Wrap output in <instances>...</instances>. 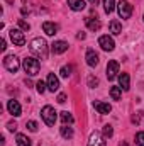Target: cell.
Segmentation results:
<instances>
[{
    "label": "cell",
    "mask_w": 144,
    "mask_h": 146,
    "mask_svg": "<svg viewBox=\"0 0 144 146\" xmlns=\"http://www.w3.org/2000/svg\"><path fill=\"white\" fill-rule=\"evenodd\" d=\"M108 27H110V33H112V34H120V33H122V26H120L119 21H110Z\"/></svg>",
    "instance_id": "obj_19"
},
{
    "label": "cell",
    "mask_w": 144,
    "mask_h": 146,
    "mask_svg": "<svg viewBox=\"0 0 144 146\" xmlns=\"http://www.w3.org/2000/svg\"><path fill=\"white\" fill-rule=\"evenodd\" d=\"M68 5H70L71 10H76V12H80V10H83L87 7L83 0H68Z\"/></svg>",
    "instance_id": "obj_18"
},
{
    "label": "cell",
    "mask_w": 144,
    "mask_h": 146,
    "mask_svg": "<svg viewBox=\"0 0 144 146\" xmlns=\"http://www.w3.org/2000/svg\"><path fill=\"white\" fill-rule=\"evenodd\" d=\"M48 88H49L51 92H56V90L59 88V80L56 78L54 73H49V75H48Z\"/></svg>",
    "instance_id": "obj_12"
},
{
    "label": "cell",
    "mask_w": 144,
    "mask_h": 146,
    "mask_svg": "<svg viewBox=\"0 0 144 146\" xmlns=\"http://www.w3.org/2000/svg\"><path fill=\"white\" fill-rule=\"evenodd\" d=\"M88 146H107L104 138L98 134V133H92L90 134V139H88Z\"/></svg>",
    "instance_id": "obj_10"
},
{
    "label": "cell",
    "mask_w": 144,
    "mask_h": 146,
    "mask_svg": "<svg viewBox=\"0 0 144 146\" xmlns=\"http://www.w3.org/2000/svg\"><path fill=\"white\" fill-rule=\"evenodd\" d=\"M85 24H87V27L90 29V31H98L100 29V21L98 19H93V17H87L85 19Z\"/></svg>",
    "instance_id": "obj_14"
},
{
    "label": "cell",
    "mask_w": 144,
    "mask_h": 146,
    "mask_svg": "<svg viewBox=\"0 0 144 146\" xmlns=\"http://www.w3.org/2000/svg\"><path fill=\"white\" fill-rule=\"evenodd\" d=\"M136 143H137V146H144V133L143 131L136 134Z\"/></svg>",
    "instance_id": "obj_26"
},
{
    "label": "cell",
    "mask_w": 144,
    "mask_h": 146,
    "mask_svg": "<svg viewBox=\"0 0 144 146\" xmlns=\"http://www.w3.org/2000/svg\"><path fill=\"white\" fill-rule=\"evenodd\" d=\"M88 2H90V3H97L98 0H88Z\"/></svg>",
    "instance_id": "obj_38"
},
{
    "label": "cell",
    "mask_w": 144,
    "mask_h": 146,
    "mask_svg": "<svg viewBox=\"0 0 144 146\" xmlns=\"http://www.w3.org/2000/svg\"><path fill=\"white\" fill-rule=\"evenodd\" d=\"M117 9H119V15L122 19H129L132 15V5L127 2V0H120L117 3Z\"/></svg>",
    "instance_id": "obj_5"
},
{
    "label": "cell",
    "mask_w": 144,
    "mask_h": 146,
    "mask_svg": "<svg viewBox=\"0 0 144 146\" xmlns=\"http://www.w3.org/2000/svg\"><path fill=\"white\" fill-rule=\"evenodd\" d=\"M10 39L15 46H24L26 44V37L22 34V31H19V29H10Z\"/></svg>",
    "instance_id": "obj_6"
},
{
    "label": "cell",
    "mask_w": 144,
    "mask_h": 146,
    "mask_svg": "<svg viewBox=\"0 0 144 146\" xmlns=\"http://www.w3.org/2000/svg\"><path fill=\"white\" fill-rule=\"evenodd\" d=\"M61 121L65 122V124H73V115L70 114V112H61Z\"/></svg>",
    "instance_id": "obj_24"
},
{
    "label": "cell",
    "mask_w": 144,
    "mask_h": 146,
    "mask_svg": "<svg viewBox=\"0 0 144 146\" xmlns=\"http://www.w3.org/2000/svg\"><path fill=\"white\" fill-rule=\"evenodd\" d=\"M88 85H90V87H95V85H98V80L93 78V76H90V78H88Z\"/></svg>",
    "instance_id": "obj_31"
},
{
    "label": "cell",
    "mask_w": 144,
    "mask_h": 146,
    "mask_svg": "<svg viewBox=\"0 0 144 146\" xmlns=\"http://www.w3.org/2000/svg\"><path fill=\"white\" fill-rule=\"evenodd\" d=\"M58 102H59V104H65V102H66V95H65V94H59V95H58Z\"/></svg>",
    "instance_id": "obj_33"
},
{
    "label": "cell",
    "mask_w": 144,
    "mask_h": 146,
    "mask_svg": "<svg viewBox=\"0 0 144 146\" xmlns=\"http://www.w3.org/2000/svg\"><path fill=\"white\" fill-rule=\"evenodd\" d=\"M117 73H119V63H117L115 60L108 61V65H107V78L108 80H114V78L117 76Z\"/></svg>",
    "instance_id": "obj_8"
},
{
    "label": "cell",
    "mask_w": 144,
    "mask_h": 146,
    "mask_svg": "<svg viewBox=\"0 0 144 146\" xmlns=\"http://www.w3.org/2000/svg\"><path fill=\"white\" fill-rule=\"evenodd\" d=\"M68 49V42H65V41H54L53 44H51V51L54 53V54H61V53H65Z\"/></svg>",
    "instance_id": "obj_9"
},
{
    "label": "cell",
    "mask_w": 144,
    "mask_h": 146,
    "mask_svg": "<svg viewBox=\"0 0 144 146\" xmlns=\"http://www.w3.org/2000/svg\"><path fill=\"white\" fill-rule=\"evenodd\" d=\"M26 127H27L29 131L36 133L37 131V122H34V121H27V122H26Z\"/></svg>",
    "instance_id": "obj_25"
},
{
    "label": "cell",
    "mask_w": 144,
    "mask_h": 146,
    "mask_svg": "<svg viewBox=\"0 0 144 146\" xmlns=\"http://www.w3.org/2000/svg\"><path fill=\"white\" fill-rule=\"evenodd\" d=\"M119 83H120V88L122 90H129L131 88V78H129V73H122L119 76Z\"/></svg>",
    "instance_id": "obj_16"
},
{
    "label": "cell",
    "mask_w": 144,
    "mask_h": 146,
    "mask_svg": "<svg viewBox=\"0 0 144 146\" xmlns=\"http://www.w3.org/2000/svg\"><path fill=\"white\" fill-rule=\"evenodd\" d=\"M98 44H100V48L102 49H105V51H112L114 48H115V44H114V39L108 36H100L98 37Z\"/></svg>",
    "instance_id": "obj_7"
},
{
    "label": "cell",
    "mask_w": 144,
    "mask_h": 146,
    "mask_svg": "<svg viewBox=\"0 0 144 146\" xmlns=\"http://www.w3.org/2000/svg\"><path fill=\"white\" fill-rule=\"evenodd\" d=\"M61 136H63V138H66V139H71V138H73V129H71V127H68V126L65 124V126L61 127Z\"/></svg>",
    "instance_id": "obj_22"
},
{
    "label": "cell",
    "mask_w": 144,
    "mask_h": 146,
    "mask_svg": "<svg viewBox=\"0 0 144 146\" xmlns=\"http://www.w3.org/2000/svg\"><path fill=\"white\" fill-rule=\"evenodd\" d=\"M42 31L48 34V36H54L56 33H58V24H54V22H49V21H46L44 24H42Z\"/></svg>",
    "instance_id": "obj_11"
},
{
    "label": "cell",
    "mask_w": 144,
    "mask_h": 146,
    "mask_svg": "<svg viewBox=\"0 0 144 146\" xmlns=\"http://www.w3.org/2000/svg\"><path fill=\"white\" fill-rule=\"evenodd\" d=\"M76 37H78V39H85V33H80Z\"/></svg>",
    "instance_id": "obj_36"
},
{
    "label": "cell",
    "mask_w": 144,
    "mask_h": 146,
    "mask_svg": "<svg viewBox=\"0 0 144 146\" xmlns=\"http://www.w3.org/2000/svg\"><path fill=\"white\" fill-rule=\"evenodd\" d=\"M41 115H42V119H44V122L48 126H54V122H56V110L51 106H44L42 110H41Z\"/></svg>",
    "instance_id": "obj_4"
},
{
    "label": "cell",
    "mask_w": 144,
    "mask_h": 146,
    "mask_svg": "<svg viewBox=\"0 0 144 146\" xmlns=\"http://www.w3.org/2000/svg\"><path fill=\"white\" fill-rule=\"evenodd\" d=\"M122 146H131V145H129L127 141H124V143H122Z\"/></svg>",
    "instance_id": "obj_37"
},
{
    "label": "cell",
    "mask_w": 144,
    "mask_h": 146,
    "mask_svg": "<svg viewBox=\"0 0 144 146\" xmlns=\"http://www.w3.org/2000/svg\"><path fill=\"white\" fill-rule=\"evenodd\" d=\"M61 76H65V78H68V76H70V75H71V66H63V68H61Z\"/></svg>",
    "instance_id": "obj_27"
},
{
    "label": "cell",
    "mask_w": 144,
    "mask_h": 146,
    "mask_svg": "<svg viewBox=\"0 0 144 146\" xmlns=\"http://www.w3.org/2000/svg\"><path fill=\"white\" fill-rule=\"evenodd\" d=\"M112 134H114L112 126H105V127H104V136H105V138H112Z\"/></svg>",
    "instance_id": "obj_28"
},
{
    "label": "cell",
    "mask_w": 144,
    "mask_h": 146,
    "mask_svg": "<svg viewBox=\"0 0 144 146\" xmlns=\"http://www.w3.org/2000/svg\"><path fill=\"white\" fill-rule=\"evenodd\" d=\"M87 63L90 65V66H97L98 65V54L95 53V51H92V49H88L87 51Z\"/></svg>",
    "instance_id": "obj_15"
},
{
    "label": "cell",
    "mask_w": 144,
    "mask_h": 146,
    "mask_svg": "<svg viewBox=\"0 0 144 146\" xmlns=\"http://www.w3.org/2000/svg\"><path fill=\"white\" fill-rule=\"evenodd\" d=\"M3 66L9 70L10 73H17L19 68H20V63H19V58L14 56V54H9L3 58Z\"/></svg>",
    "instance_id": "obj_3"
},
{
    "label": "cell",
    "mask_w": 144,
    "mask_h": 146,
    "mask_svg": "<svg viewBox=\"0 0 144 146\" xmlns=\"http://www.w3.org/2000/svg\"><path fill=\"white\" fill-rule=\"evenodd\" d=\"M114 7H115V0H104V10L107 14H110L114 10Z\"/></svg>",
    "instance_id": "obj_23"
},
{
    "label": "cell",
    "mask_w": 144,
    "mask_h": 146,
    "mask_svg": "<svg viewBox=\"0 0 144 146\" xmlns=\"http://www.w3.org/2000/svg\"><path fill=\"white\" fill-rule=\"evenodd\" d=\"M139 121H141V115H139V114L132 115V122H134V124H139Z\"/></svg>",
    "instance_id": "obj_34"
},
{
    "label": "cell",
    "mask_w": 144,
    "mask_h": 146,
    "mask_svg": "<svg viewBox=\"0 0 144 146\" xmlns=\"http://www.w3.org/2000/svg\"><path fill=\"white\" fill-rule=\"evenodd\" d=\"M36 88H37V92H39V94H44V90H46V83H44L42 80H41V82H37Z\"/></svg>",
    "instance_id": "obj_29"
},
{
    "label": "cell",
    "mask_w": 144,
    "mask_h": 146,
    "mask_svg": "<svg viewBox=\"0 0 144 146\" xmlns=\"http://www.w3.org/2000/svg\"><path fill=\"white\" fill-rule=\"evenodd\" d=\"M29 49H31V53H34L36 56L42 58V60L48 58V44H46V41H44L42 37L32 39L31 44H29Z\"/></svg>",
    "instance_id": "obj_1"
},
{
    "label": "cell",
    "mask_w": 144,
    "mask_h": 146,
    "mask_svg": "<svg viewBox=\"0 0 144 146\" xmlns=\"http://www.w3.org/2000/svg\"><path fill=\"white\" fill-rule=\"evenodd\" d=\"M120 95H122L120 87H110V97L114 100H120Z\"/></svg>",
    "instance_id": "obj_21"
},
{
    "label": "cell",
    "mask_w": 144,
    "mask_h": 146,
    "mask_svg": "<svg viewBox=\"0 0 144 146\" xmlns=\"http://www.w3.org/2000/svg\"><path fill=\"white\" fill-rule=\"evenodd\" d=\"M17 146H32L31 145V139L24 134H17Z\"/></svg>",
    "instance_id": "obj_20"
},
{
    "label": "cell",
    "mask_w": 144,
    "mask_h": 146,
    "mask_svg": "<svg viewBox=\"0 0 144 146\" xmlns=\"http://www.w3.org/2000/svg\"><path fill=\"white\" fill-rule=\"evenodd\" d=\"M17 24H19V27H20V29H24V31H29V29H31V26H29L26 21H22V19H19V22H17Z\"/></svg>",
    "instance_id": "obj_30"
},
{
    "label": "cell",
    "mask_w": 144,
    "mask_h": 146,
    "mask_svg": "<svg viewBox=\"0 0 144 146\" xmlns=\"http://www.w3.org/2000/svg\"><path fill=\"white\" fill-rule=\"evenodd\" d=\"M7 109H9V112L12 114V115H20V112H22V109H20V104L17 102V100H9V104H7Z\"/></svg>",
    "instance_id": "obj_13"
},
{
    "label": "cell",
    "mask_w": 144,
    "mask_h": 146,
    "mask_svg": "<svg viewBox=\"0 0 144 146\" xmlns=\"http://www.w3.org/2000/svg\"><path fill=\"white\" fill-rule=\"evenodd\" d=\"M39 68H41L39 60L32 58V56H29V58H26V60H24V70H26V73H27V75L36 76L37 73H39Z\"/></svg>",
    "instance_id": "obj_2"
},
{
    "label": "cell",
    "mask_w": 144,
    "mask_h": 146,
    "mask_svg": "<svg viewBox=\"0 0 144 146\" xmlns=\"http://www.w3.org/2000/svg\"><path fill=\"white\" fill-rule=\"evenodd\" d=\"M93 107L98 110L100 114H108V112L112 110V107H110L108 104H105V102H100V100H95V102H93Z\"/></svg>",
    "instance_id": "obj_17"
},
{
    "label": "cell",
    "mask_w": 144,
    "mask_h": 146,
    "mask_svg": "<svg viewBox=\"0 0 144 146\" xmlns=\"http://www.w3.org/2000/svg\"><path fill=\"white\" fill-rule=\"evenodd\" d=\"M7 129H9V131H12V133H14V131H15V129H17V124H15V122H9V124H7Z\"/></svg>",
    "instance_id": "obj_32"
},
{
    "label": "cell",
    "mask_w": 144,
    "mask_h": 146,
    "mask_svg": "<svg viewBox=\"0 0 144 146\" xmlns=\"http://www.w3.org/2000/svg\"><path fill=\"white\" fill-rule=\"evenodd\" d=\"M5 48H7V46H5V39H2V42H0V49L5 51Z\"/></svg>",
    "instance_id": "obj_35"
}]
</instances>
